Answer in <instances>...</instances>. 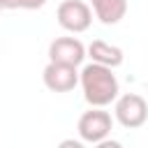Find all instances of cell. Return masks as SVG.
Segmentation results:
<instances>
[{
  "label": "cell",
  "mask_w": 148,
  "mask_h": 148,
  "mask_svg": "<svg viewBox=\"0 0 148 148\" xmlns=\"http://www.w3.org/2000/svg\"><path fill=\"white\" fill-rule=\"evenodd\" d=\"M88 56L92 58V62H97V65H104V67H118V65H123V49H118V46H113V44H106V42H102V39H95L90 46H88Z\"/></svg>",
  "instance_id": "7"
},
{
  "label": "cell",
  "mask_w": 148,
  "mask_h": 148,
  "mask_svg": "<svg viewBox=\"0 0 148 148\" xmlns=\"http://www.w3.org/2000/svg\"><path fill=\"white\" fill-rule=\"evenodd\" d=\"M58 148H83V143L81 141H74V139H65V141L58 143Z\"/></svg>",
  "instance_id": "10"
},
{
  "label": "cell",
  "mask_w": 148,
  "mask_h": 148,
  "mask_svg": "<svg viewBox=\"0 0 148 148\" xmlns=\"http://www.w3.org/2000/svg\"><path fill=\"white\" fill-rule=\"evenodd\" d=\"M95 16L104 25H116L127 14V0H90Z\"/></svg>",
  "instance_id": "8"
},
{
  "label": "cell",
  "mask_w": 148,
  "mask_h": 148,
  "mask_svg": "<svg viewBox=\"0 0 148 148\" xmlns=\"http://www.w3.org/2000/svg\"><path fill=\"white\" fill-rule=\"evenodd\" d=\"M44 86L53 92H69L76 88L79 83V74H76V67H69V65H58V62H49L44 67Z\"/></svg>",
  "instance_id": "6"
},
{
  "label": "cell",
  "mask_w": 148,
  "mask_h": 148,
  "mask_svg": "<svg viewBox=\"0 0 148 148\" xmlns=\"http://www.w3.org/2000/svg\"><path fill=\"white\" fill-rule=\"evenodd\" d=\"M46 0H2V9H39Z\"/></svg>",
  "instance_id": "9"
},
{
  "label": "cell",
  "mask_w": 148,
  "mask_h": 148,
  "mask_svg": "<svg viewBox=\"0 0 148 148\" xmlns=\"http://www.w3.org/2000/svg\"><path fill=\"white\" fill-rule=\"evenodd\" d=\"M95 148H123L118 141H113V139H104V141H99Z\"/></svg>",
  "instance_id": "11"
},
{
  "label": "cell",
  "mask_w": 148,
  "mask_h": 148,
  "mask_svg": "<svg viewBox=\"0 0 148 148\" xmlns=\"http://www.w3.org/2000/svg\"><path fill=\"white\" fill-rule=\"evenodd\" d=\"M0 9H2V0H0Z\"/></svg>",
  "instance_id": "12"
},
{
  "label": "cell",
  "mask_w": 148,
  "mask_h": 148,
  "mask_svg": "<svg viewBox=\"0 0 148 148\" xmlns=\"http://www.w3.org/2000/svg\"><path fill=\"white\" fill-rule=\"evenodd\" d=\"M58 23L69 32H86L92 23V12L83 0H65L58 5Z\"/></svg>",
  "instance_id": "3"
},
{
  "label": "cell",
  "mask_w": 148,
  "mask_h": 148,
  "mask_svg": "<svg viewBox=\"0 0 148 148\" xmlns=\"http://www.w3.org/2000/svg\"><path fill=\"white\" fill-rule=\"evenodd\" d=\"M81 86H83L86 102L92 104L95 109L111 104L118 97V90H120L118 79L111 72V67H104V65H97V62H90V65L83 67Z\"/></svg>",
  "instance_id": "1"
},
{
  "label": "cell",
  "mask_w": 148,
  "mask_h": 148,
  "mask_svg": "<svg viewBox=\"0 0 148 148\" xmlns=\"http://www.w3.org/2000/svg\"><path fill=\"white\" fill-rule=\"evenodd\" d=\"M49 58L51 62H58V65L79 67L86 58V46L74 37H58L49 46Z\"/></svg>",
  "instance_id": "5"
},
{
  "label": "cell",
  "mask_w": 148,
  "mask_h": 148,
  "mask_svg": "<svg viewBox=\"0 0 148 148\" xmlns=\"http://www.w3.org/2000/svg\"><path fill=\"white\" fill-rule=\"evenodd\" d=\"M111 125H113V120H111V116H109L106 111L90 109V111H86V113L79 118L76 130H79V136H81L83 141L99 143V141H104V139L109 136Z\"/></svg>",
  "instance_id": "4"
},
{
  "label": "cell",
  "mask_w": 148,
  "mask_h": 148,
  "mask_svg": "<svg viewBox=\"0 0 148 148\" xmlns=\"http://www.w3.org/2000/svg\"><path fill=\"white\" fill-rule=\"evenodd\" d=\"M116 118L123 127L127 130H136L148 120V104L141 95L136 92H127L123 97L116 99Z\"/></svg>",
  "instance_id": "2"
}]
</instances>
